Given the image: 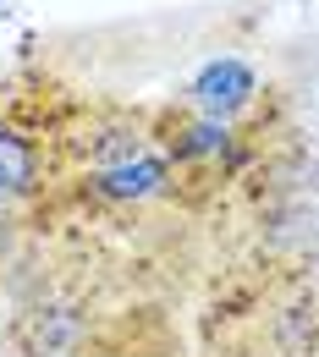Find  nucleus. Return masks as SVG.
I'll list each match as a JSON object with an SVG mask.
<instances>
[{"label":"nucleus","mask_w":319,"mask_h":357,"mask_svg":"<svg viewBox=\"0 0 319 357\" xmlns=\"http://www.w3.org/2000/svg\"><path fill=\"white\" fill-rule=\"evenodd\" d=\"M259 93H265V72L248 61V55H237V50H215V55H204L193 72H187L182 83V99L187 110H198V116H215V121H237V116H248L253 105H259Z\"/></svg>","instance_id":"obj_1"},{"label":"nucleus","mask_w":319,"mask_h":357,"mask_svg":"<svg viewBox=\"0 0 319 357\" xmlns=\"http://www.w3.org/2000/svg\"><path fill=\"white\" fill-rule=\"evenodd\" d=\"M160 149L171 154V165H242V132L237 121H215L198 110H165L160 116Z\"/></svg>","instance_id":"obj_2"},{"label":"nucleus","mask_w":319,"mask_h":357,"mask_svg":"<svg viewBox=\"0 0 319 357\" xmlns=\"http://www.w3.org/2000/svg\"><path fill=\"white\" fill-rule=\"evenodd\" d=\"M171 181H177V165H171V154L160 149V143H149V149H138L127 160H116V165H99L83 176V192L99 198V204H149V198H165L171 192Z\"/></svg>","instance_id":"obj_3"},{"label":"nucleus","mask_w":319,"mask_h":357,"mask_svg":"<svg viewBox=\"0 0 319 357\" xmlns=\"http://www.w3.org/2000/svg\"><path fill=\"white\" fill-rule=\"evenodd\" d=\"M45 187V149L17 121H0V209L34 198Z\"/></svg>","instance_id":"obj_4"},{"label":"nucleus","mask_w":319,"mask_h":357,"mask_svg":"<svg viewBox=\"0 0 319 357\" xmlns=\"http://www.w3.org/2000/svg\"><path fill=\"white\" fill-rule=\"evenodd\" d=\"M83 330H89V319H83L77 303H39V308L22 319V341H28V352H34V357L72 352V347L83 341Z\"/></svg>","instance_id":"obj_5"},{"label":"nucleus","mask_w":319,"mask_h":357,"mask_svg":"<svg viewBox=\"0 0 319 357\" xmlns=\"http://www.w3.org/2000/svg\"><path fill=\"white\" fill-rule=\"evenodd\" d=\"M138 149H149L138 116H94L89 127L77 132V154L89 160V171L116 165V160H127V154H138Z\"/></svg>","instance_id":"obj_6"},{"label":"nucleus","mask_w":319,"mask_h":357,"mask_svg":"<svg viewBox=\"0 0 319 357\" xmlns=\"http://www.w3.org/2000/svg\"><path fill=\"white\" fill-rule=\"evenodd\" d=\"M11 248H17V220H11L6 209H0V264L11 259Z\"/></svg>","instance_id":"obj_7"}]
</instances>
